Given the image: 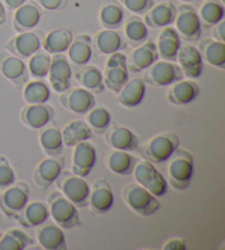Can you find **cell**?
<instances>
[{"label": "cell", "instance_id": "7402d4cb", "mask_svg": "<svg viewBox=\"0 0 225 250\" xmlns=\"http://www.w3.org/2000/svg\"><path fill=\"white\" fill-rule=\"evenodd\" d=\"M55 110L49 104H33L27 105L21 109L20 118L25 126L36 129L44 128L54 118Z\"/></svg>", "mask_w": 225, "mask_h": 250}, {"label": "cell", "instance_id": "484cf974", "mask_svg": "<svg viewBox=\"0 0 225 250\" xmlns=\"http://www.w3.org/2000/svg\"><path fill=\"white\" fill-rule=\"evenodd\" d=\"M180 46L181 39L177 30L171 25L163 28L156 42L159 58L166 61L176 62Z\"/></svg>", "mask_w": 225, "mask_h": 250}, {"label": "cell", "instance_id": "44dd1931", "mask_svg": "<svg viewBox=\"0 0 225 250\" xmlns=\"http://www.w3.org/2000/svg\"><path fill=\"white\" fill-rule=\"evenodd\" d=\"M159 60L156 43L152 41H145L141 45L136 46L131 54L127 58L128 70L132 73L145 71L154 62Z\"/></svg>", "mask_w": 225, "mask_h": 250}, {"label": "cell", "instance_id": "c3c4849f", "mask_svg": "<svg viewBox=\"0 0 225 250\" xmlns=\"http://www.w3.org/2000/svg\"><path fill=\"white\" fill-rule=\"evenodd\" d=\"M213 38L214 40L225 42V21L224 20H222L221 22L214 25Z\"/></svg>", "mask_w": 225, "mask_h": 250}, {"label": "cell", "instance_id": "f1b7e54d", "mask_svg": "<svg viewBox=\"0 0 225 250\" xmlns=\"http://www.w3.org/2000/svg\"><path fill=\"white\" fill-rule=\"evenodd\" d=\"M50 218V210L47 205L41 201L28 202L17 221L25 228L38 227Z\"/></svg>", "mask_w": 225, "mask_h": 250}, {"label": "cell", "instance_id": "f6af8a7d", "mask_svg": "<svg viewBox=\"0 0 225 250\" xmlns=\"http://www.w3.org/2000/svg\"><path fill=\"white\" fill-rule=\"evenodd\" d=\"M119 2L136 16L145 15L154 6V0H119Z\"/></svg>", "mask_w": 225, "mask_h": 250}, {"label": "cell", "instance_id": "52a82bcc", "mask_svg": "<svg viewBox=\"0 0 225 250\" xmlns=\"http://www.w3.org/2000/svg\"><path fill=\"white\" fill-rule=\"evenodd\" d=\"M136 182L156 197H163L167 193L168 184L164 175L155 167L154 163L147 160H137L133 169Z\"/></svg>", "mask_w": 225, "mask_h": 250}, {"label": "cell", "instance_id": "5b68a950", "mask_svg": "<svg viewBox=\"0 0 225 250\" xmlns=\"http://www.w3.org/2000/svg\"><path fill=\"white\" fill-rule=\"evenodd\" d=\"M123 200L133 212L142 216H152L161 209V202L152 193L138 183H130L124 187Z\"/></svg>", "mask_w": 225, "mask_h": 250}, {"label": "cell", "instance_id": "30bf717a", "mask_svg": "<svg viewBox=\"0 0 225 250\" xmlns=\"http://www.w3.org/2000/svg\"><path fill=\"white\" fill-rule=\"evenodd\" d=\"M176 30L181 40L187 42H197L201 38L202 24L198 12L188 3H181L177 7L175 22Z\"/></svg>", "mask_w": 225, "mask_h": 250}, {"label": "cell", "instance_id": "603a6c76", "mask_svg": "<svg viewBox=\"0 0 225 250\" xmlns=\"http://www.w3.org/2000/svg\"><path fill=\"white\" fill-rule=\"evenodd\" d=\"M93 45L99 54L110 55L127 49L128 41L123 34L116 30L105 29L96 33Z\"/></svg>", "mask_w": 225, "mask_h": 250}, {"label": "cell", "instance_id": "8fae6325", "mask_svg": "<svg viewBox=\"0 0 225 250\" xmlns=\"http://www.w3.org/2000/svg\"><path fill=\"white\" fill-rule=\"evenodd\" d=\"M102 75L105 87L118 94L122 86L129 81L127 57L121 52L110 54Z\"/></svg>", "mask_w": 225, "mask_h": 250}, {"label": "cell", "instance_id": "7a4b0ae2", "mask_svg": "<svg viewBox=\"0 0 225 250\" xmlns=\"http://www.w3.org/2000/svg\"><path fill=\"white\" fill-rule=\"evenodd\" d=\"M168 165V181L175 189H186L193 175L194 162L193 157L187 150L178 148L171 154Z\"/></svg>", "mask_w": 225, "mask_h": 250}, {"label": "cell", "instance_id": "60d3db41", "mask_svg": "<svg viewBox=\"0 0 225 250\" xmlns=\"http://www.w3.org/2000/svg\"><path fill=\"white\" fill-rule=\"evenodd\" d=\"M33 244V239L20 228H11L0 237V250H23Z\"/></svg>", "mask_w": 225, "mask_h": 250}, {"label": "cell", "instance_id": "f5cc1de1", "mask_svg": "<svg viewBox=\"0 0 225 250\" xmlns=\"http://www.w3.org/2000/svg\"><path fill=\"white\" fill-rule=\"evenodd\" d=\"M220 1H221V2H223V3H224V2H225V0H220Z\"/></svg>", "mask_w": 225, "mask_h": 250}, {"label": "cell", "instance_id": "277c9868", "mask_svg": "<svg viewBox=\"0 0 225 250\" xmlns=\"http://www.w3.org/2000/svg\"><path fill=\"white\" fill-rule=\"evenodd\" d=\"M54 183L59 192L77 208H85L88 205L90 187L85 178L67 170L60 172Z\"/></svg>", "mask_w": 225, "mask_h": 250}, {"label": "cell", "instance_id": "74e56055", "mask_svg": "<svg viewBox=\"0 0 225 250\" xmlns=\"http://www.w3.org/2000/svg\"><path fill=\"white\" fill-rule=\"evenodd\" d=\"M38 141L43 151L47 156H58L63 152V137L62 130L57 127H47L41 130L38 135Z\"/></svg>", "mask_w": 225, "mask_h": 250}, {"label": "cell", "instance_id": "7dc6e473", "mask_svg": "<svg viewBox=\"0 0 225 250\" xmlns=\"http://www.w3.org/2000/svg\"><path fill=\"white\" fill-rule=\"evenodd\" d=\"M186 248H187V244L181 238L169 239L163 246V249L165 250H185Z\"/></svg>", "mask_w": 225, "mask_h": 250}, {"label": "cell", "instance_id": "6da1fadb", "mask_svg": "<svg viewBox=\"0 0 225 250\" xmlns=\"http://www.w3.org/2000/svg\"><path fill=\"white\" fill-rule=\"evenodd\" d=\"M179 146V136L175 132L167 131L153 137L144 145L138 146L136 151L144 160L155 165L167 161Z\"/></svg>", "mask_w": 225, "mask_h": 250}, {"label": "cell", "instance_id": "9c48e42d", "mask_svg": "<svg viewBox=\"0 0 225 250\" xmlns=\"http://www.w3.org/2000/svg\"><path fill=\"white\" fill-rule=\"evenodd\" d=\"M184 74L178 64L166 60H157L150 67H147L143 76V81L146 84L155 87H165L170 86L175 82L183 80Z\"/></svg>", "mask_w": 225, "mask_h": 250}, {"label": "cell", "instance_id": "b9f144b4", "mask_svg": "<svg viewBox=\"0 0 225 250\" xmlns=\"http://www.w3.org/2000/svg\"><path fill=\"white\" fill-rule=\"evenodd\" d=\"M86 117V123L92 129L93 133L96 135H103L108 128L110 127L112 122V116L109 109L103 106L94 107L92 110H89Z\"/></svg>", "mask_w": 225, "mask_h": 250}, {"label": "cell", "instance_id": "d6986e66", "mask_svg": "<svg viewBox=\"0 0 225 250\" xmlns=\"http://www.w3.org/2000/svg\"><path fill=\"white\" fill-rule=\"evenodd\" d=\"M105 141L108 146L115 150L133 152L136 151L138 146V138L131 129L121 125H110L108 130L103 133Z\"/></svg>", "mask_w": 225, "mask_h": 250}, {"label": "cell", "instance_id": "ac0fdd59", "mask_svg": "<svg viewBox=\"0 0 225 250\" xmlns=\"http://www.w3.org/2000/svg\"><path fill=\"white\" fill-rule=\"evenodd\" d=\"M43 16L42 8L36 0H29L15 10L12 24L17 32L29 31L38 27Z\"/></svg>", "mask_w": 225, "mask_h": 250}, {"label": "cell", "instance_id": "f546056e", "mask_svg": "<svg viewBox=\"0 0 225 250\" xmlns=\"http://www.w3.org/2000/svg\"><path fill=\"white\" fill-rule=\"evenodd\" d=\"M37 238L41 247L45 250H65L67 248L64 231L55 224L41 225L37 230Z\"/></svg>", "mask_w": 225, "mask_h": 250}, {"label": "cell", "instance_id": "ab89813d", "mask_svg": "<svg viewBox=\"0 0 225 250\" xmlns=\"http://www.w3.org/2000/svg\"><path fill=\"white\" fill-rule=\"evenodd\" d=\"M198 16L200 18L201 24L205 25L206 28L214 27L215 24L224 20V3L221 2L220 0H206L201 6Z\"/></svg>", "mask_w": 225, "mask_h": 250}, {"label": "cell", "instance_id": "f35d334b", "mask_svg": "<svg viewBox=\"0 0 225 250\" xmlns=\"http://www.w3.org/2000/svg\"><path fill=\"white\" fill-rule=\"evenodd\" d=\"M124 34L128 44L136 47L147 41L149 28L138 16H131L124 25Z\"/></svg>", "mask_w": 225, "mask_h": 250}, {"label": "cell", "instance_id": "ffe728a7", "mask_svg": "<svg viewBox=\"0 0 225 250\" xmlns=\"http://www.w3.org/2000/svg\"><path fill=\"white\" fill-rule=\"evenodd\" d=\"M177 62L184 76L189 80L200 77L203 71V59L200 51L192 44L181 45L177 54Z\"/></svg>", "mask_w": 225, "mask_h": 250}, {"label": "cell", "instance_id": "836d02e7", "mask_svg": "<svg viewBox=\"0 0 225 250\" xmlns=\"http://www.w3.org/2000/svg\"><path fill=\"white\" fill-rule=\"evenodd\" d=\"M75 77L84 88L93 94H100L106 88L103 84L102 72L96 65L86 64L84 66H80L79 70L75 73Z\"/></svg>", "mask_w": 225, "mask_h": 250}, {"label": "cell", "instance_id": "d6a6232c", "mask_svg": "<svg viewBox=\"0 0 225 250\" xmlns=\"http://www.w3.org/2000/svg\"><path fill=\"white\" fill-rule=\"evenodd\" d=\"M198 50L200 51L203 61L210 65L224 70L225 67V43L214 39H205L199 43Z\"/></svg>", "mask_w": 225, "mask_h": 250}, {"label": "cell", "instance_id": "4316f807", "mask_svg": "<svg viewBox=\"0 0 225 250\" xmlns=\"http://www.w3.org/2000/svg\"><path fill=\"white\" fill-rule=\"evenodd\" d=\"M67 52V59L74 65L84 66L88 64L94 54L93 39L89 34H78L69 45Z\"/></svg>", "mask_w": 225, "mask_h": 250}, {"label": "cell", "instance_id": "e0dca14e", "mask_svg": "<svg viewBox=\"0 0 225 250\" xmlns=\"http://www.w3.org/2000/svg\"><path fill=\"white\" fill-rule=\"evenodd\" d=\"M97 151L96 146L88 140L81 141L74 146L73 151V173L87 178L96 166Z\"/></svg>", "mask_w": 225, "mask_h": 250}, {"label": "cell", "instance_id": "8992f818", "mask_svg": "<svg viewBox=\"0 0 225 250\" xmlns=\"http://www.w3.org/2000/svg\"><path fill=\"white\" fill-rule=\"evenodd\" d=\"M2 191L0 194V210L8 218L18 219L30 200V187L23 181H20Z\"/></svg>", "mask_w": 225, "mask_h": 250}, {"label": "cell", "instance_id": "7c38bea8", "mask_svg": "<svg viewBox=\"0 0 225 250\" xmlns=\"http://www.w3.org/2000/svg\"><path fill=\"white\" fill-rule=\"evenodd\" d=\"M0 73L18 90L22 89L30 79L28 65L23 59L6 50L0 52Z\"/></svg>", "mask_w": 225, "mask_h": 250}, {"label": "cell", "instance_id": "cb8c5ba5", "mask_svg": "<svg viewBox=\"0 0 225 250\" xmlns=\"http://www.w3.org/2000/svg\"><path fill=\"white\" fill-rule=\"evenodd\" d=\"M200 94L199 85L191 80H179L170 85L167 92V99L177 106H187Z\"/></svg>", "mask_w": 225, "mask_h": 250}, {"label": "cell", "instance_id": "9a60e30c", "mask_svg": "<svg viewBox=\"0 0 225 250\" xmlns=\"http://www.w3.org/2000/svg\"><path fill=\"white\" fill-rule=\"evenodd\" d=\"M72 66L66 55L63 53L53 54L49 70V81L51 87L56 93H63L71 87L72 84Z\"/></svg>", "mask_w": 225, "mask_h": 250}, {"label": "cell", "instance_id": "bcb514c9", "mask_svg": "<svg viewBox=\"0 0 225 250\" xmlns=\"http://www.w3.org/2000/svg\"><path fill=\"white\" fill-rule=\"evenodd\" d=\"M42 9L49 11L64 10L68 6V0H36Z\"/></svg>", "mask_w": 225, "mask_h": 250}, {"label": "cell", "instance_id": "681fc988", "mask_svg": "<svg viewBox=\"0 0 225 250\" xmlns=\"http://www.w3.org/2000/svg\"><path fill=\"white\" fill-rule=\"evenodd\" d=\"M27 1H29V0H2L6 9H9V10H16L17 8L22 6L23 3H25Z\"/></svg>", "mask_w": 225, "mask_h": 250}, {"label": "cell", "instance_id": "816d5d0a", "mask_svg": "<svg viewBox=\"0 0 225 250\" xmlns=\"http://www.w3.org/2000/svg\"><path fill=\"white\" fill-rule=\"evenodd\" d=\"M180 1H183V2H191V1H194V0H180Z\"/></svg>", "mask_w": 225, "mask_h": 250}, {"label": "cell", "instance_id": "f907efd6", "mask_svg": "<svg viewBox=\"0 0 225 250\" xmlns=\"http://www.w3.org/2000/svg\"><path fill=\"white\" fill-rule=\"evenodd\" d=\"M7 21V12H6V7L3 5L2 0H0V27L6 23Z\"/></svg>", "mask_w": 225, "mask_h": 250}, {"label": "cell", "instance_id": "83f0119b", "mask_svg": "<svg viewBox=\"0 0 225 250\" xmlns=\"http://www.w3.org/2000/svg\"><path fill=\"white\" fill-rule=\"evenodd\" d=\"M146 94L145 82L141 79H131L119 90L116 101L127 108H133L141 105Z\"/></svg>", "mask_w": 225, "mask_h": 250}, {"label": "cell", "instance_id": "8d00e7d4", "mask_svg": "<svg viewBox=\"0 0 225 250\" xmlns=\"http://www.w3.org/2000/svg\"><path fill=\"white\" fill-rule=\"evenodd\" d=\"M23 101L25 104H45L51 98V88L44 81L33 80L28 81L23 86Z\"/></svg>", "mask_w": 225, "mask_h": 250}, {"label": "cell", "instance_id": "4dcf8cb0", "mask_svg": "<svg viewBox=\"0 0 225 250\" xmlns=\"http://www.w3.org/2000/svg\"><path fill=\"white\" fill-rule=\"evenodd\" d=\"M74 36L71 29L58 28L52 30L51 32L45 34L43 41L42 49L50 54L64 53L68 50L73 41Z\"/></svg>", "mask_w": 225, "mask_h": 250}, {"label": "cell", "instance_id": "ba28073f", "mask_svg": "<svg viewBox=\"0 0 225 250\" xmlns=\"http://www.w3.org/2000/svg\"><path fill=\"white\" fill-rule=\"evenodd\" d=\"M44 37V31L37 28L20 32L8 40L5 44V50L23 60L29 59L37 51L42 49Z\"/></svg>", "mask_w": 225, "mask_h": 250}, {"label": "cell", "instance_id": "7bdbcfd3", "mask_svg": "<svg viewBox=\"0 0 225 250\" xmlns=\"http://www.w3.org/2000/svg\"><path fill=\"white\" fill-rule=\"evenodd\" d=\"M52 57L45 50L40 49L29 58L28 70L33 79L43 80L49 74Z\"/></svg>", "mask_w": 225, "mask_h": 250}, {"label": "cell", "instance_id": "2e32d148", "mask_svg": "<svg viewBox=\"0 0 225 250\" xmlns=\"http://www.w3.org/2000/svg\"><path fill=\"white\" fill-rule=\"evenodd\" d=\"M114 203V195L111 185L106 178H99L90 188L88 204L94 214H106L112 208Z\"/></svg>", "mask_w": 225, "mask_h": 250}, {"label": "cell", "instance_id": "ee69618b", "mask_svg": "<svg viewBox=\"0 0 225 250\" xmlns=\"http://www.w3.org/2000/svg\"><path fill=\"white\" fill-rule=\"evenodd\" d=\"M16 182V173L10 162L5 156L0 154V189L9 188Z\"/></svg>", "mask_w": 225, "mask_h": 250}, {"label": "cell", "instance_id": "4fadbf2b", "mask_svg": "<svg viewBox=\"0 0 225 250\" xmlns=\"http://www.w3.org/2000/svg\"><path fill=\"white\" fill-rule=\"evenodd\" d=\"M59 103L65 109L77 115H86L96 106L94 95L84 87H69L60 93Z\"/></svg>", "mask_w": 225, "mask_h": 250}, {"label": "cell", "instance_id": "d590c367", "mask_svg": "<svg viewBox=\"0 0 225 250\" xmlns=\"http://www.w3.org/2000/svg\"><path fill=\"white\" fill-rule=\"evenodd\" d=\"M62 137L64 145L68 148H72L81 141L89 140L93 137V131L85 120L77 119L73 120L64 127Z\"/></svg>", "mask_w": 225, "mask_h": 250}, {"label": "cell", "instance_id": "db71d44e", "mask_svg": "<svg viewBox=\"0 0 225 250\" xmlns=\"http://www.w3.org/2000/svg\"><path fill=\"white\" fill-rule=\"evenodd\" d=\"M0 237H1V232H0Z\"/></svg>", "mask_w": 225, "mask_h": 250}, {"label": "cell", "instance_id": "5bb4252c", "mask_svg": "<svg viewBox=\"0 0 225 250\" xmlns=\"http://www.w3.org/2000/svg\"><path fill=\"white\" fill-rule=\"evenodd\" d=\"M65 167V158L63 156H49L43 159L33 171L32 179L38 188L41 189L49 188L55 180L58 178Z\"/></svg>", "mask_w": 225, "mask_h": 250}, {"label": "cell", "instance_id": "1f68e13d", "mask_svg": "<svg viewBox=\"0 0 225 250\" xmlns=\"http://www.w3.org/2000/svg\"><path fill=\"white\" fill-rule=\"evenodd\" d=\"M136 162L137 158L134 157L133 154L128 151L115 149L108 153L106 159L108 169L120 176H128L132 174Z\"/></svg>", "mask_w": 225, "mask_h": 250}, {"label": "cell", "instance_id": "e575fe53", "mask_svg": "<svg viewBox=\"0 0 225 250\" xmlns=\"http://www.w3.org/2000/svg\"><path fill=\"white\" fill-rule=\"evenodd\" d=\"M124 20L123 6L119 0H105L99 11V21L103 28L116 30Z\"/></svg>", "mask_w": 225, "mask_h": 250}, {"label": "cell", "instance_id": "d4e9b609", "mask_svg": "<svg viewBox=\"0 0 225 250\" xmlns=\"http://www.w3.org/2000/svg\"><path fill=\"white\" fill-rule=\"evenodd\" d=\"M177 7L170 1L159 2L144 15V22L150 28H165L174 24Z\"/></svg>", "mask_w": 225, "mask_h": 250}, {"label": "cell", "instance_id": "3957f363", "mask_svg": "<svg viewBox=\"0 0 225 250\" xmlns=\"http://www.w3.org/2000/svg\"><path fill=\"white\" fill-rule=\"evenodd\" d=\"M50 216L56 225L64 229H72L81 226V221L77 206L67 200L60 192H52L47 197Z\"/></svg>", "mask_w": 225, "mask_h": 250}]
</instances>
